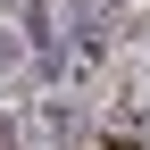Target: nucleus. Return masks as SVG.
<instances>
[{
    "instance_id": "1",
    "label": "nucleus",
    "mask_w": 150,
    "mask_h": 150,
    "mask_svg": "<svg viewBox=\"0 0 150 150\" xmlns=\"http://www.w3.org/2000/svg\"><path fill=\"white\" fill-rule=\"evenodd\" d=\"M8 59H17V33H0V67H8Z\"/></svg>"
},
{
    "instance_id": "2",
    "label": "nucleus",
    "mask_w": 150,
    "mask_h": 150,
    "mask_svg": "<svg viewBox=\"0 0 150 150\" xmlns=\"http://www.w3.org/2000/svg\"><path fill=\"white\" fill-rule=\"evenodd\" d=\"M108 150H134V142H108Z\"/></svg>"
}]
</instances>
